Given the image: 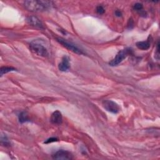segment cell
<instances>
[{"label": "cell", "instance_id": "18", "mask_svg": "<svg viewBox=\"0 0 160 160\" xmlns=\"http://www.w3.org/2000/svg\"><path fill=\"white\" fill-rule=\"evenodd\" d=\"M115 15H116L117 16L120 17V16H121V15H122V13H121V12L120 11H118V10H117V11H116V12H115Z\"/></svg>", "mask_w": 160, "mask_h": 160}, {"label": "cell", "instance_id": "17", "mask_svg": "<svg viewBox=\"0 0 160 160\" xmlns=\"http://www.w3.org/2000/svg\"><path fill=\"white\" fill-rule=\"evenodd\" d=\"M155 58L158 60L159 58V43L157 44V48H156V52L155 53Z\"/></svg>", "mask_w": 160, "mask_h": 160}, {"label": "cell", "instance_id": "13", "mask_svg": "<svg viewBox=\"0 0 160 160\" xmlns=\"http://www.w3.org/2000/svg\"><path fill=\"white\" fill-rule=\"evenodd\" d=\"M1 141H2V143L3 144H4L5 146H7V145H10V143H9V141H8V139H7V136H2V137H1Z\"/></svg>", "mask_w": 160, "mask_h": 160}, {"label": "cell", "instance_id": "9", "mask_svg": "<svg viewBox=\"0 0 160 160\" xmlns=\"http://www.w3.org/2000/svg\"><path fill=\"white\" fill-rule=\"evenodd\" d=\"M51 122L54 125H59L63 122V117L59 111H55L51 116Z\"/></svg>", "mask_w": 160, "mask_h": 160}, {"label": "cell", "instance_id": "6", "mask_svg": "<svg viewBox=\"0 0 160 160\" xmlns=\"http://www.w3.org/2000/svg\"><path fill=\"white\" fill-rule=\"evenodd\" d=\"M53 158L55 159H64L70 160L73 159V154L68 151L61 149L56 152L53 155Z\"/></svg>", "mask_w": 160, "mask_h": 160}, {"label": "cell", "instance_id": "10", "mask_svg": "<svg viewBox=\"0 0 160 160\" xmlns=\"http://www.w3.org/2000/svg\"><path fill=\"white\" fill-rule=\"evenodd\" d=\"M136 46L139 49L148 50L150 48V43L149 41H139V42L136 43Z\"/></svg>", "mask_w": 160, "mask_h": 160}, {"label": "cell", "instance_id": "15", "mask_svg": "<svg viewBox=\"0 0 160 160\" xmlns=\"http://www.w3.org/2000/svg\"><path fill=\"white\" fill-rule=\"evenodd\" d=\"M96 12L100 15H102L105 13V9L102 6H98L96 8Z\"/></svg>", "mask_w": 160, "mask_h": 160}, {"label": "cell", "instance_id": "8", "mask_svg": "<svg viewBox=\"0 0 160 160\" xmlns=\"http://www.w3.org/2000/svg\"><path fill=\"white\" fill-rule=\"evenodd\" d=\"M70 68L69 58L67 56H64L61 59V62L59 64L58 68L61 71H67Z\"/></svg>", "mask_w": 160, "mask_h": 160}, {"label": "cell", "instance_id": "1", "mask_svg": "<svg viewBox=\"0 0 160 160\" xmlns=\"http://www.w3.org/2000/svg\"><path fill=\"white\" fill-rule=\"evenodd\" d=\"M25 8L30 11L34 12H45L49 9L53 5V2L49 1H26L25 2Z\"/></svg>", "mask_w": 160, "mask_h": 160}, {"label": "cell", "instance_id": "5", "mask_svg": "<svg viewBox=\"0 0 160 160\" xmlns=\"http://www.w3.org/2000/svg\"><path fill=\"white\" fill-rule=\"evenodd\" d=\"M57 40L64 47H65L67 49L72 51L73 52H74V53H75L76 54H84V53L82 51V50L79 49L77 46H76L75 45H73L72 43L68 42L65 40H63L62 38H58Z\"/></svg>", "mask_w": 160, "mask_h": 160}, {"label": "cell", "instance_id": "2", "mask_svg": "<svg viewBox=\"0 0 160 160\" xmlns=\"http://www.w3.org/2000/svg\"><path fill=\"white\" fill-rule=\"evenodd\" d=\"M30 48L33 53L38 56L46 57L48 55L47 49L43 45L36 41L31 42L30 45Z\"/></svg>", "mask_w": 160, "mask_h": 160}, {"label": "cell", "instance_id": "11", "mask_svg": "<svg viewBox=\"0 0 160 160\" xmlns=\"http://www.w3.org/2000/svg\"><path fill=\"white\" fill-rule=\"evenodd\" d=\"M16 69L13 67H9V66H3L1 68V69H0V72H1V76H3V74L8 73L9 72L11 71H15Z\"/></svg>", "mask_w": 160, "mask_h": 160}, {"label": "cell", "instance_id": "3", "mask_svg": "<svg viewBox=\"0 0 160 160\" xmlns=\"http://www.w3.org/2000/svg\"><path fill=\"white\" fill-rule=\"evenodd\" d=\"M131 49L129 48H126L119 51L116 57L110 62V65L111 66H115L119 64L131 53Z\"/></svg>", "mask_w": 160, "mask_h": 160}, {"label": "cell", "instance_id": "7", "mask_svg": "<svg viewBox=\"0 0 160 160\" xmlns=\"http://www.w3.org/2000/svg\"><path fill=\"white\" fill-rule=\"evenodd\" d=\"M27 22L31 26H33L34 27L38 28L40 29H44V26L42 22L40 21V19H38L36 16H29L27 18Z\"/></svg>", "mask_w": 160, "mask_h": 160}, {"label": "cell", "instance_id": "12", "mask_svg": "<svg viewBox=\"0 0 160 160\" xmlns=\"http://www.w3.org/2000/svg\"><path fill=\"white\" fill-rule=\"evenodd\" d=\"M19 121L21 123H25V122H27V121H29V119H28V115L26 114V113L25 112H21L20 115H19Z\"/></svg>", "mask_w": 160, "mask_h": 160}, {"label": "cell", "instance_id": "4", "mask_svg": "<svg viewBox=\"0 0 160 160\" xmlns=\"http://www.w3.org/2000/svg\"><path fill=\"white\" fill-rule=\"evenodd\" d=\"M103 106L105 110H106L108 111L114 113V114L118 113L120 110V108L119 105L111 100L103 101Z\"/></svg>", "mask_w": 160, "mask_h": 160}, {"label": "cell", "instance_id": "16", "mask_svg": "<svg viewBox=\"0 0 160 160\" xmlns=\"http://www.w3.org/2000/svg\"><path fill=\"white\" fill-rule=\"evenodd\" d=\"M58 141V139L56 138H51L48 139L46 141H45V143L47 144V143H52V142H55V141Z\"/></svg>", "mask_w": 160, "mask_h": 160}, {"label": "cell", "instance_id": "14", "mask_svg": "<svg viewBox=\"0 0 160 160\" xmlns=\"http://www.w3.org/2000/svg\"><path fill=\"white\" fill-rule=\"evenodd\" d=\"M133 8H134V10H135L136 11H138V12L141 11L142 9H143V5L141 3H137L133 6Z\"/></svg>", "mask_w": 160, "mask_h": 160}]
</instances>
